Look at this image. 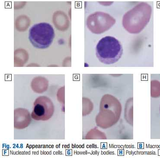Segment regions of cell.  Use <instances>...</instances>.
Here are the masks:
<instances>
[{
  "instance_id": "cell-1",
  "label": "cell",
  "mask_w": 160,
  "mask_h": 158,
  "mask_svg": "<svg viewBox=\"0 0 160 158\" xmlns=\"http://www.w3.org/2000/svg\"><path fill=\"white\" fill-rule=\"evenodd\" d=\"M152 13L151 5L144 2L139 3L124 15L122 25L129 33H139L149 22Z\"/></svg>"
},
{
  "instance_id": "cell-2",
  "label": "cell",
  "mask_w": 160,
  "mask_h": 158,
  "mask_svg": "<svg viewBox=\"0 0 160 158\" xmlns=\"http://www.w3.org/2000/svg\"><path fill=\"white\" fill-rule=\"evenodd\" d=\"M122 54L121 43L114 37L110 36L101 39L96 48L97 57L104 64H112L117 62Z\"/></svg>"
},
{
  "instance_id": "cell-3",
  "label": "cell",
  "mask_w": 160,
  "mask_h": 158,
  "mask_svg": "<svg viewBox=\"0 0 160 158\" xmlns=\"http://www.w3.org/2000/svg\"><path fill=\"white\" fill-rule=\"evenodd\" d=\"M55 32L51 25L41 22L33 25L29 31L30 42L34 47L39 49H46L52 43Z\"/></svg>"
},
{
  "instance_id": "cell-4",
  "label": "cell",
  "mask_w": 160,
  "mask_h": 158,
  "mask_svg": "<svg viewBox=\"0 0 160 158\" xmlns=\"http://www.w3.org/2000/svg\"><path fill=\"white\" fill-rule=\"evenodd\" d=\"M116 22L115 19L108 13L97 12L89 16L87 25L92 32L100 34L110 29Z\"/></svg>"
},
{
  "instance_id": "cell-5",
  "label": "cell",
  "mask_w": 160,
  "mask_h": 158,
  "mask_svg": "<svg viewBox=\"0 0 160 158\" xmlns=\"http://www.w3.org/2000/svg\"><path fill=\"white\" fill-rule=\"evenodd\" d=\"M54 111L53 104L49 98L39 97L34 103L31 117L35 120H48L52 116Z\"/></svg>"
},
{
  "instance_id": "cell-6",
  "label": "cell",
  "mask_w": 160,
  "mask_h": 158,
  "mask_svg": "<svg viewBox=\"0 0 160 158\" xmlns=\"http://www.w3.org/2000/svg\"><path fill=\"white\" fill-rule=\"evenodd\" d=\"M151 94L152 97L160 96V82L156 80L151 81Z\"/></svg>"
}]
</instances>
